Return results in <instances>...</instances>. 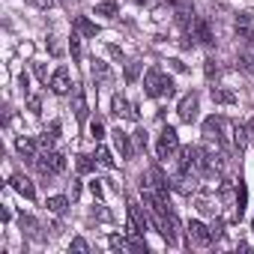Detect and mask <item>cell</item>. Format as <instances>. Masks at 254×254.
<instances>
[{
    "label": "cell",
    "instance_id": "6da1fadb",
    "mask_svg": "<svg viewBox=\"0 0 254 254\" xmlns=\"http://www.w3.org/2000/svg\"><path fill=\"white\" fill-rule=\"evenodd\" d=\"M144 93L153 96V99H159V96H168V99H171V96L177 93V87H174V81H171L159 66H153V69L144 75Z\"/></svg>",
    "mask_w": 254,
    "mask_h": 254
},
{
    "label": "cell",
    "instance_id": "7a4b0ae2",
    "mask_svg": "<svg viewBox=\"0 0 254 254\" xmlns=\"http://www.w3.org/2000/svg\"><path fill=\"white\" fill-rule=\"evenodd\" d=\"M36 171L42 177H57L66 171V156L63 153H54V150H45L39 159H36Z\"/></svg>",
    "mask_w": 254,
    "mask_h": 254
},
{
    "label": "cell",
    "instance_id": "3957f363",
    "mask_svg": "<svg viewBox=\"0 0 254 254\" xmlns=\"http://www.w3.org/2000/svg\"><path fill=\"white\" fill-rule=\"evenodd\" d=\"M177 147H180L177 129H174V126H165L162 135H159V144H156V156H159V159H171V153H174Z\"/></svg>",
    "mask_w": 254,
    "mask_h": 254
},
{
    "label": "cell",
    "instance_id": "277c9868",
    "mask_svg": "<svg viewBox=\"0 0 254 254\" xmlns=\"http://www.w3.org/2000/svg\"><path fill=\"white\" fill-rule=\"evenodd\" d=\"M197 105H200V96H197L194 90L186 93V96L180 99V105H177L180 120H183V123H194V120H197Z\"/></svg>",
    "mask_w": 254,
    "mask_h": 254
},
{
    "label": "cell",
    "instance_id": "5b68a950",
    "mask_svg": "<svg viewBox=\"0 0 254 254\" xmlns=\"http://www.w3.org/2000/svg\"><path fill=\"white\" fill-rule=\"evenodd\" d=\"M186 233H189V245H197V248H206V245L212 242V233H209V227H206L203 221H189V227H186Z\"/></svg>",
    "mask_w": 254,
    "mask_h": 254
},
{
    "label": "cell",
    "instance_id": "8992f818",
    "mask_svg": "<svg viewBox=\"0 0 254 254\" xmlns=\"http://www.w3.org/2000/svg\"><path fill=\"white\" fill-rule=\"evenodd\" d=\"M129 227H132V233H138V236H144V233L150 230V218L141 212V206H138L135 200H129Z\"/></svg>",
    "mask_w": 254,
    "mask_h": 254
},
{
    "label": "cell",
    "instance_id": "52a82bcc",
    "mask_svg": "<svg viewBox=\"0 0 254 254\" xmlns=\"http://www.w3.org/2000/svg\"><path fill=\"white\" fill-rule=\"evenodd\" d=\"M224 126H227V120H221V117H206V120H203V138L221 144V141H224V135H221Z\"/></svg>",
    "mask_w": 254,
    "mask_h": 254
},
{
    "label": "cell",
    "instance_id": "ba28073f",
    "mask_svg": "<svg viewBox=\"0 0 254 254\" xmlns=\"http://www.w3.org/2000/svg\"><path fill=\"white\" fill-rule=\"evenodd\" d=\"M159 230H162V236L168 239V245H174L177 242V233H180V218H177V212L171 209L168 215H162L159 218Z\"/></svg>",
    "mask_w": 254,
    "mask_h": 254
},
{
    "label": "cell",
    "instance_id": "9c48e42d",
    "mask_svg": "<svg viewBox=\"0 0 254 254\" xmlns=\"http://www.w3.org/2000/svg\"><path fill=\"white\" fill-rule=\"evenodd\" d=\"M48 87H51L57 96H66V93L72 90V81H69V69H66V66H57V69H54V75H51V81H48Z\"/></svg>",
    "mask_w": 254,
    "mask_h": 254
},
{
    "label": "cell",
    "instance_id": "30bf717a",
    "mask_svg": "<svg viewBox=\"0 0 254 254\" xmlns=\"http://www.w3.org/2000/svg\"><path fill=\"white\" fill-rule=\"evenodd\" d=\"M236 36L245 42H254V12H239L236 15Z\"/></svg>",
    "mask_w": 254,
    "mask_h": 254
},
{
    "label": "cell",
    "instance_id": "8fae6325",
    "mask_svg": "<svg viewBox=\"0 0 254 254\" xmlns=\"http://www.w3.org/2000/svg\"><path fill=\"white\" fill-rule=\"evenodd\" d=\"M111 108H114V117H129V120H141V111H138V105H129V102L123 99V96H114Z\"/></svg>",
    "mask_w": 254,
    "mask_h": 254
},
{
    "label": "cell",
    "instance_id": "7c38bea8",
    "mask_svg": "<svg viewBox=\"0 0 254 254\" xmlns=\"http://www.w3.org/2000/svg\"><path fill=\"white\" fill-rule=\"evenodd\" d=\"M150 186H153L162 197H168V191H171V180L165 177V171H162L159 165H153V168H150Z\"/></svg>",
    "mask_w": 254,
    "mask_h": 254
},
{
    "label": "cell",
    "instance_id": "4fadbf2b",
    "mask_svg": "<svg viewBox=\"0 0 254 254\" xmlns=\"http://www.w3.org/2000/svg\"><path fill=\"white\" fill-rule=\"evenodd\" d=\"M9 186H12L21 197H27V200H33V197H36V189H33V183H30L24 174H12V177H9Z\"/></svg>",
    "mask_w": 254,
    "mask_h": 254
},
{
    "label": "cell",
    "instance_id": "5bb4252c",
    "mask_svg": "<svg viewBox=\"0 0 254 254\" xmlns=\"http://www.w3.org/2000/svg\"><path fill=\"white\" fill-rule=\"evenodd\" d=\"M114 147H117V153H120L123 159H132V156H135V147H132L129 135H126L123 129H117V132H114Z\"/></svg>",
    "mask_w": 254,
    "mask_h": 254
},
{
    "label": "cell",
    "instance_id": "9a60e30c",
    "mask_svg": "<svg viewBox=\"0 0 254 254\" xmlns=\"http://www.w3.org/2000/svg\"><path fill=\"white\" fill-rule=\"evenodd\" d=\"M72 27H75L78 36H96V33H99V24H93L87 15H75V18H72Z\"/></svg>",
    "mask_w": 254,
    "mask_h": 254
},
{
    "label": "cell",
    "instance_id": "2e32d148",
    "mask_svg": "<svg viewBox=\"0 0 254 254\" xmlns=\"http://www.w3.org/2000/svg\"><path fill=\"white\" fill-rule=\"evenodd\" d=\"M191 27H194V39H197L200 45H212V42H215V39H212L209 24H206L203 18H194V24H191Z\"/></svg>",
    "mask_w": 254,
    "mask_h": 254
},
{
    "label": "cell",
    "instance_id": "e0dca14e",
    "mask_svg": "<svg viewBox=\"0 0 254 254\" xmlns=\"http://www.w3.org/2000/svg\"><path fill=\"white\" fill-rule=\"evenodd\" d=\"M212 102L215 105H236V93L227 87H212Z\"/></svg>",
    "mask_w": 254,
    "mask_h": 254
},
{
    "label": "cell",
    "instance_id": "ac0fdd59",
    "mask_svg": "<svg viewBox=\"0 0 254 254\" xmlns=\"http://www.w3.org/2000/svg\"><path fill=\"white\" fill-rule=\"evenodd\" d=\"M72 108H75V117H78V120L84 123V120H87V111H90V108H87V96H84V90H81V87L75 90V99H72Z\"/></svg>",
    "mask_w": 254,
    "mask_h": 254
},
{
    "label": "cell",
    "instance_id": "d6986e66",
    "mask_svg": "<svg viewBox=\"0 0 254 254\" xmlns=\"http://www.w3.org/2000/svg\"><path fill=\"white\" fill-rule=\"evenodd\" d=\"M36 144H39V141H33V138H24V135H21V138L15 141V150H18L24 159H33V153H36Z\"/></svg>",
    "mask_w": 254,
    "mask_h": 254
},
{
    "label": "cell",
    "instance_id": "ffe728a7",
    "mask_svg": "<svg viewBox=\"0 0 254 254\" xmlns=\"http://www.w3.org/2000/svg\"><path fill=\"white\" fill-rule=\"evenodd\" d=\"M45 206H48V212L63 215V212H66V206H69V200H66L63 194H54V197H48V200H45Z\"/></svg>",
    "mask_w": 254,
    "mask_h": 254
},
{
    "label": "cell",
    "instance_id": "44dd1931",
    "mask_svg": "<svg viewBox=\"0 0 254 254\" xmlns=\"http://www.w3.org/2000/svg\"><path fill=\"white\" fill-rule=\"evenodd\" d=\"M248 135H251V132L245 129V126H233V147H236L239 153L245 150V144H248Z\"/></svg>",
    "mask_w": 254,
    "mask_h": 254
},
{
    "label": "cell",
    "instance_id": "7402d4cb",
    "mask_svg": "<svg viewBox=\"0 0 254 254\" xmlns=\"http://www.w3.org/2000/svg\"><path fill=\"white\" fill-rule=\"evenodd\" d=\"M93 78H99L102 84H111V69H108V63L93 60Z\"/></svg>",
    "mask_w": 254,
    "mask_h": 254
},
{
    "label": "cell",
    "instance_id": "603a6c76",
    "mask_svg": "<svg viewBox=\"0 0 254 254\" xmlns=\"http://www.w3.org/2000/svg\"><path fill=\"white\" fill-rule=\"evenodd\" d=\"M120 9H117V0H102V3H96V15H105V18H114Z\"/></svg>",
    "mask_w": 254,
    "mask_h": 254
},
{
    "label": "cell",
    "instance_id": "cb8c5ba5",
    "mask_svg": "<svg viewBox=\"0 0 254 254\" xmlns=\"http://www.w3.org/2000/svg\"><path fill=\"white\" fill-rule=\"evenodd\" d=\"M194 206H197V212H203V215H215V209H218V206H212V200L203 197V194L194 197Z\"/></svg>",
    "mask_w": 254,
    "mask_h": 254
},
{
    "label": "cell",
    "instance_id": "d4e9b609",
    "mask_svg": "<svg viewBox=\"0 0 254 254\" xmlns=\"http://www.w3.org/2000/svg\"><path fill=\"white\" fill-rule=\"evenodd\" d=\"M138 75H141V63H138V60H129V63H126V81L135 84Z\"/></svg>",
    "mask_w": 254,
    "mask_h": 254
},
{
    "label": "cell",
    "instance_id": "484cf974",
    "mask_svg": "<svg viewBox=\"0 0 254 254\" xmlns=\"http://www.w3.org/2000/svg\"><path fill=\"white\" fill-rule=\"evenodd\" d=\"M239 66L254 78V54H251V51H242V54H239Z\"/></svg>",
    "mask_w": 254,
    "mask_h": 254
},
{
    "label": "cell",
    "instance_id": "4316f807",
    "mask_svg": "<svg viewBox=\"0 0 254 254\" xmlns=\"http://www.w3.org/2000/svg\"><path fill=\"white\" fill-rule=\"evenodd\" d=\"M96 162H99L102 168H114V156H111L105 147H99V150H96Z\"/></svg>",
    "mask_w": 254,
    "mask_h": 254
},
{
    "label": "cell",
    "instance_id": "83f0119b",
    "mask_svg": "<svg viewBox=\"0 0 254 254\" xmlns=\"http://www.w3.org/2000/svg\"><path fill=\"white\" fill-rule=\"evenodd\" d=\"M75 165H78V174H90V171L96 168V162H93L90 156H84V153L78 156V162H75Z\"/></svg>",
    "mask_w": 254,
    "mask_h": 254
},
{
    "label": "cell",
    "instance_id": "f1b7e54d",
    "mask_svg": "<svg viewBox=\"0 0 254 254\" xmlns=\"http://www.w3.org/2000/svg\"><path fill=\"white\" fill-rule=\"evenodd\" d=\"M90 138H93L96 144H99V141L105 138V126H102L99 120H93V123H90Z\"/></svg>",
    "mask_w": 254,
    "mask_h": 254
},
{
    "label": "cell",
    "instance_id": "f546056e",
    "mask_svg": "<svg viewBox=\"0 0 254 254\" xmlns=\"http://www.w3.org/2000/svg\"><path fill=\"white\" fill-rule=\"evenodd\" d=\"M69 251H78V254H87V251H90V245H87V239H81V236H75V239L69 242Z\"/></svg>",
    "mask_w": 254,
    "mask_h": 254
},
{
    "label": "cell",
    "instance_id": "4dcf8cb0",
    "mask_svg": "<svg viewBox=\"0 0 254 254\" xmlns=\"http://www.w3.org/2000/svg\"><path fill=\"white\" fill-rule=\"evenodd\" d=\"M69 51H72V60H81V36L69 39Z\"/></svg>",
    "mask_w": 254,
    "mask_h": 254
},
{
    "label": "cell",
    "instance_id": "1f68e13d",
    "mask_svg": "<svg viewBox=\"0 0 254 254\" xmlns=\"http://www.w3.org/2000/svg\"><path fill=\"white\" fill-rule=\"evenodd\" d=\"M21 230H27L30 236H36V230H39V227H36V221H33L30 215H21Z\"/></svg>",
    "mask_w": 254,
    "mask_h": 254
},
{
    "label": "cell",
    "instance_id": "d6a6232c",
    "mask_svg": "<svg viewBox=\"0 0 254 254\" xmlns=\"http://www.w3.org/2000/svg\"><path fill=\"white\" fill-rule=\"evenodd\" d=\"M27 108H30V114H42V102H39V96H27Z\"/></svg>",
    "mask_w": 254,
    "mask_h": 254
},
{
    "label": "cell",
    "instance_id": "836d02e7",
    "mask_svg": "<svg viewBox=\"0 0 254 254\" xmlns=\"http://www.w3.org/2000/svg\"><path fill=\"white\" fill-rule=\"evenodd\" d=\"M33 72H36V78H39V81L48 87V69H45L42 63H33Z\"/></svg>",
    "mask_w": 254,
    "mask_h": 254
},
{
    "label": "cell",
    "instance_id": "e575fe53",
    "mask_svg": "<svg viewBox=\"0 0 254 254\" xmlns=\"http://www.w3.org/2000/svg\"><path fill=\"white\" fill-rule=\"evenodd\" d=\"M24 3H30L33 9H51V6H54V0H24Z\"/></svg>",
    "mask_w": 254,
    "mask_h": 254
},
{
    "label": "cell",
    "instance_id": "d590c367",
    "mask_svg": "<svg viewBox=\"0 0 254 254\" xmlns=\"http://www.w3.org/2000/svg\"><path fill=\"white\" fill-rule=\"evenodd\" d=\"M135 147H138V150H147V132H144V129L135 132Z\"/></svg>",
    "mask_w": 254,
    "mask_h": 254
},
{
    "label": "cell",
    "instance_id": "8d00e7d4",
    "mask_svg": "<svg viewBox=\"0 0 254 254\" xmlns=\"http://www.w3.org/2000/svg\"><path fill=\"white\" fill-rule=\"evenodd\" d=\"M93 215H96V218H102V221H111V212H108L102 203H96V206H93Z\"/></svg>",
    "mask_w": 254,
    "mask_h": 254
},
{
    "label": "cell",
    "instance_id": "74e56055",
    "mask_svg": "<svg viewBox=\"0 0 254 254\" xmlns=\"http://www.w3.org/2000/svg\"><path fill=\"white\" fill-rule=\"evenodd\" d=\"M209 233H212V239H221V233H224V221H221V218H215V224L209 227Z\"/></svg>",
    "mask_w": 254,
    "mask_h": 254
},
{
    "label": "cell",
    "instance_id": "f35d334b",
    "mask_svg": "<svg viewBox=\"0 0 254 254\" xmlns=\"http://www.w3.org/2000/svg\"><path fill=\"white\" fill-rule=\"evenodd\" d=\"M203 72H206V78H212V75L218 72V63H215V60L209 57V60H206V66H203Z\"/></svg>",
    "mask_w": 254,
    "mask_h": 254
},
{
    "label": "cell",
    "instance_id": "ab89813d",
    "mask_svg": "<svg viewBox=\"0 0 254 254\" xmlns=\"http://www.w3.org/2000/svg\"><path fill=\"white\" fill-rule=\"evenodd\" d=\"M54 141H57V138H51V135L45 132V135L39 138V147H42V150H51V147H54Z\"/></svg>",
    "mask_w": 254,
    "mask_h": 254
},
{
    "label": "cell",
    "instance_id": "60d3db41",
    "mask_svg": "<svg viewBox=\"0 0 254 254\" xmlns=\"http://www.w3.org/2000/svg\"><path fill=\"white\" fill-rule=\"evenodd\" d=\"M51 138H60V120H51V126H48V129H45Z\"/></svg>",
    "mask_w": 254,
    "mask_h": 254
},
{
    "label": "cell",
    "instance_id": "b9f144b4",
    "mask_svg": "<svg viewBox=\"0 0 254 254\" xmlns=\"http://www.w3.org/2000/svg\"><path fill=\"white\" fill-rule=\"evenodd\" d=\"M108 54H111L117 63H123V51H120V45H108Z\"/></svg>",
    "mask_w": 254,
    "mask_h": 254
},
{
    "label": "cell",
    "instance_id": "7bdbcfd3",
    "mask_svg": "<svg viewBox=\"0 0 254 254\" xmlns=\"http://www.w3.org/2000/svg\"><path fill=\"white\" fill-rule=\"evenodd\" d=\"M18 87H21V90H24V96H27V93H30V78H27V72H24V75H21V78H18Z\"/></svg>",
    "mask_w": 254,
    "mask_h": 254
},
{
    "label": "cell",
    "instance_id": "ee69618b",
    "mask_svg": "<svg viewBox=\"0 0 254 254\" xmlns=\"http://www.w3.org/2000/svg\"><path fill=\"white\" fill-rule=\"evenodd\" d=\"M90 191H93V197H102V183L93 180V183H90Z\"/></svg>",
    "mask_w": 254,
    "mask_h": 254
},
{
    "label": "cell",
    "instance_id": "f6af8a7d",
    "mask_svg": "<svg viewBox=\"0 0 254 254\" xmlns=\"http://www.w3.org/2000/svg\"><path fill=\"white\" fill-rule=\"evenodd\" d=\"M248 132H251V135H254V120H251V123H248Z\"/></svg>",
    "mask_w": 254,
    "mask_h": 254
},
{
    "label": "cell",
    "instance_id": "bcb514c9",
    "mask_svg": "<svg viewBox=\"0 0 254 254\" xmlns=\"http://www.w3.org/2000/svg\"><path fill=\"white\" fill-rule=\"evenodd\" d=\"M135 3H150V0H135Z\"/></svg>",
    "mask_w": 254,
    "mask_h": 254
},
{
    "label": "cell",
    "instance_id": "7dc6e473",
    "mask_svg": "<svg viewBox=\"0 0 254 254\" xmlns=\"http://www.w3.org/2000/svg\"><path fill=\"white\" fill-rule=\"evenodd\" d=\"M251 230H254V221H251Z\"/></svg>",
    "mask_w": 254,
    "mask_h": 254
},
{
    "label": "cell",
    "instance_id": "c3c4849f",
    "mask_svg": "<svg viewBox=\"0 0 254 254\" xmlns=\"http://www.w3.org/2000/svg\"><path fill=\"white\" fill-rule=\"evenodd\" d=\"M60 3H66V0H60Z\"/></svg>",
    "mask_w": 254,
    "mask_h": 254
}]
</instances>
